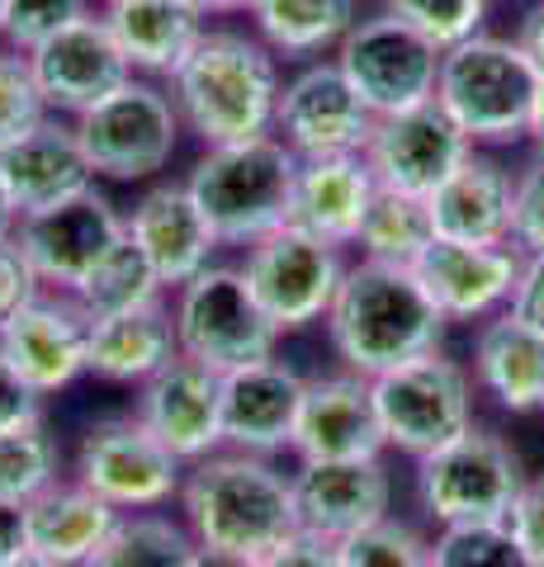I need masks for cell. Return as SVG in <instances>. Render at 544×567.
Returning <instances> with one entry per match:
<instances>
[{
	"label": "cell",
	"instance_id": "1",
	"mask_svg": "<svg viewBox=\"0 0 544 567\" xmlns=\"http://www.w3.org/2000/svg\"><path fill=\"white\" fill-rule=\"evenodd\" d=\"M445 312L421 289L417 270L356 260L327 312V341L350 374L379 379L445 346Z\"/></svg>",
	"mask_w": 544,
	"mask_h": 567
},
{
	"label": "cell",
	"instance_id": "2",
	"mask_svg": "<svg viewBox=\"0 0 544 567\" xmlns=\"http://www.w3.org/2000/svg\"><path fill=\"white\" fill-rule=\"evenodd\" d=\"M181 520L199 548L266 558L298 525L294 473H279L266 454L218 450L185 468Z\"/></svg>",
	"mask_w": 544,
	"mask_h": 567
},
{
	"label": "cell",
	"instance_id": "3",
	"mask_svg": "<svg viewBox=\"0 0 544 567\" xmlns=\"http://www.w3.org/2000/svg\"><path fill=\"white\" fill-rule=\"evenodd\" d=\"M279 91L285 81H279L275 52L237 29H208L185 66L171 76V100L181 110V123L204 147L270 137Z\"/></svg>",
	"mask_w": 544,
	"mask_h": 567
},
{
	"label": "cell",
	"instance_id": "4",
	"mask_svg": "<svg viewBox=\"0 0 544 567\" xmlns=\"http://www.w3.org/2000/svg\"><path fill=\"white\" fill-rule=\"evenodd\" d=\"M189 194L223 246H256L260 237L289 227L298 156L285 137H252L208 147L189 171Z\"/></svg>",
	"mask_w": 544,
	"mask_h": 567
},
{
	"label": "cell",
	"instance_id": "5",
	"mask_svg": "<svg viewBox=\"0 0 544 567\" xmlns=\"http://www.w3.org/2000/svg\"><path fill=\"white\" fill-rule=\"evenodd\" d=\"M540 85L544 76L516 39L473 33L469 43L441 58L435 104L460 123L473 147H506V142L531 137Z\"/></svg>",
	"mask_w": 544,
	"mask_h": 567
},
{
	"label": "cell",
	"instance_id": "6",
	"mask_svg": "<svg viewBox=\"0 0 544 567\" xmlns=\"http://www.w3.org/2000/svg\"><path fill=\"white\" fill-rule=\"evenodd\" d=\"M175 346L218 374H237L247 364L275 360L279 331L260 312L242 265H208L204 275L175 289Z\"/></svg>",
	"mask_w": 544,
	"mask_h": 567
},
{
	"label": "cell",
	"instance_id": "7",
	"mask_svg": "<svg viewBox=\"0 0 544 567\" xmlns=\"http://www.w3.org/2000/svg\"><path fill=\"white\" fill-rule=\"evenodd\" d=\"M525 487V464L487 425H469L435 454L417 458V502L435 525H493L512 516Z\"/></svg>",
	"mask_w": 544,
	"mask_h": 567
},
{
	"label": "cell",
	"instance_id": "8",
	"mask_svg": "<svg viewBox=\"0 0 544 567\" xmlns=\"http://www.w3.org/2000/svg\"><path fill=\"white\" fill-rule=\"evenodd\" d=\"M370 383L389 450L427 458L473 425V388L479 383H473V369L450 360L445 350L408 360Z\"/></svg>",
	"mask_w": 544,
	"mask_h": 567
},
{
	"label": "cell",
	"instance_id": "9",
	"mask_svg": "<svg viewBox=\"0 0 544 567\" xmlns=\"http://www.w3.org/2000/svg\"><path fill=\"white\" fill-rule=\"evenodd\" d=\"M181 128L185 123L175 100L143 76L124 81L114 95H104L95 110L76 118V137L91 171L119 185L152 181L156 171H166L175 142H181Z\"/></svg>",
	"mask_w": 544,
	"mask_h": 567
},
{
	"label": "cell",
	"instance_id": "10",
	"mask_svg": "<svg viewBox=\"0 0 544 567\" xmlns=\"http://www.w3.org/2000/svg\"><path fill=\"white\" fill-rule=\"evenodd\" d=\"M346 270V246H331L312 233H298V227H279V233L260 237L256 246H247V260H242L256 303L279 336L327 322Z\"/></svg>",
	"mask_w": 544,
	"mask_h": 567
},
{
	"label": "cell",
	"instance_id": "11",
	"mask_svg": "<svg viewBox=\"0 0 544 567\" xmlns=\"http://www.w3.org/2000/svg\"><path fill=\"white\" fill-rule=\"evenodd\" d=\"M185 468L137 416L100 421L76 445V483L114 511H162L185 487Z\"/></svg>",
	"mask_w": 544,
	"mask_h": 567
},
{
	"label": "cell",
	"instance_id": "12",
	"mask_svg": "<svg viewBox=\"0 0 544 567\" xmlns=\"http://www.w3.org/2000/svg\"><path fill=\"white\" fill-rule=\"evenodd\" d=\"M441 58H445L441 48L427 43L402 20H393L389 10L374 14V20H360L337 48V66L356 85V95L374 110V118H389L435 100Z\"/></svg>",
	"mask_w": 544,
	"mask_h": 567
},
{
	"label": "cell",
	"instance_id": "13",
	"mask_svg": "<svg viewBox=\"0 0 544 567\" xmlns=\"http://www.w3.org/2000/svg\"><path fill=\"white\" fill-rule=\"evenodd\" d=\"M124 237H129V218L95 185L72 194V199L24 213L20 227H14V241H20L24 260L52 293H76L81 279Z\"/></svg>",
	"mask_w": 544,
	"mask_h": 567
},
{
	"label": "cell",
	"instance_id": "14",
	"mask_svg": "<svg viewBox=\"0 0 544 567\" xmlns=\"http://www.w3.org/2000/svg\"><path fill=\"white\" fill-rule=\"evenodd\" d=\"M374 123H379L374 110L356 95V85L346 81V71L331 58V62H312L285 81L275 110V137H285V147L298 162L356 156L370 147Z\"/></svg>",
	"mask_w": 544,
	"mask_h": 567
},
{
	"label": "cell",
	"instance_id": "15",
	"mask_svg": "<svg viewBox=\"0 0 544 567\" xmlns=\"http://www.w3.org/2000/svg\"><path fill=\"white\" fill-rule=\"evenodd\" d=\"M469 156H473V142L435 100L379 118L370 133V147H365V162H370L379 189L417 194V199H431Z\"/></svg>",
	"mask_w": 544,
	"mask_h": 567
},
{
	"label": "cell",
	"instance_id": "16",
	"mask_svg": "<svg viewBox=\"0 0 544 567\" xmlns=\"http://www.w3.org/2000/svg\"><path fill=\"white\" fill-rule=\"evenodd\" d=\"M133 416L162 440V445L181 458V464H199V458L227 450L223 440V374L189 354L152 374L137 393Z\"/></svg>",
	"mask_w": 544,
	"mask_h": 567
},
{
	"label": "cell",
	"instance_id": "17",
	"mask_svg": "<svg viewBox=\"0 0 544 567\" xmlns=\"http://www.w3.org/2000/svg\"><path fill=\"white\" fill-rule=\"evenodd\" d=\"M29 66L48 100V114H72V118L95 110L104 95H114L124 81H133V66L124 48L114 43L104 14H85V20L66 24L62 33H52L43 48L29 52Z\"/></svg>",
	"mask_w": 544,
	"mask_h": 567
},
{
	"label": "cell",
	"instance_id": "18",
	"mask_svg": "<svg viewBox=\"0 0 544 567\" xmlns=\"http://www.w3.org/2000/svg\"><path fill=\"white\" fill-rule=\"evenodd\" d=\"M389 440L374 412V383L365 374H322L308 379L304 412L294 425L289 454L298 464H346V458H383Z\"/></svg>",
	"mask_w": 544,
	"mask_h": 567
},
{
	"label": "cell",
	"instance_id": "19",
	"mask_svg": "<svg viewBox=\"0 0 544 567\" xmlns=\"http://www.w3.org/2000/svg\"><path fill=\"white\" fill-rule=\"evenodd\" d=\"M0 354L20 369L43 398H52L85 374L91 322H85V312L76 308L72 293L43 289L0 327Z\"/></svg>",
	"mask_w": 544,
	"mask_h": 567
},
{
	"label": "cell",
	"instance_id": "20",
	"mask_svg": "<svg viewBox=\"0 0 544 567\" xmlns=\"http://www.w3.org/2000/svg\"><path fill=\"white\" fill-rule=\"evenodd\" d=\"M525 251L516 241L506 246H469V241H431L412 270L431 303L445 312V322H487V317L506 312L512 289L521 279Z\"/></svg>",
	"mask_w": 544,
	"mask_h": 567
},
{
	"label": "cell",
	"instance_id": "21",
	"mask_svg": "<svg viewBox=\"0 0 544 567\" xmlns=\"http://www.w3.org/2000/svg\"><path fill=\"white\" fill-rule=\"evenodd\" d=\"M308 379L285 360H260L223 374V440L242 454H285L304 412Z\"/></svg>",
	"mask_w": 544,
	"mask_h": 567
},
{
	"label": "cell",
	"instance_id": "22",
	"mask_svg": "<svg viewBox=\"0 0 544 567\" xmlns=\"http://www.w3.org/2000/svg\"><path fill=\"white\" fill-rule=\"evenodd\" d=\"M298 525L327 539H350L379 525L393 511V477L383 458H346V464H298L294 473Z\"/></svg>",
	"mask_w": 544,
	"mask_h": 567
},
{
	"label": "cell",
	"instance_id": "23",
	"mask_svg": "<svg viewBox=\"0 0 544 567\" xmlns=\"http://www.w3.org/2000/svg\"><path fill=\"white\" fill-rule=\"evenodd\" d=\"M129 237L147 256V265L166 289H181V284L204 275L214 265V251L223 246L214 237V227H208V218L199 213L189 185L147 189L129 213Z\"/></svg>",
	"mask_w": 544,
	"mask_h": 567
},
{
	"label": "cell",
	"instance_id": "24",
	"mask_svg": "<svg viewBox=\"0 0 544 567\" xmlns=\"http://www.w3.org/2000/svg\"><path fill=\"white\" fill-rule=\"evenodd\" d=\"M427 204L441 241L506 246L516 233V175L479 147Z\"/></svg>",
	"mask_w": 544,
	"mask_h": 567
},
{
	"label": "cell",
	"instance_id": "25",
	"mask_svg": "<svg viewBox=\"0 0 544 567\" xmlns=\"http://www.w3.org/2000/svg\"><path fill=\"white\" fill-rule=\"evenodd\" d=\"M0 175L10 185V199L20 204V218L95 185V171L81 152L76 123H58V114H48L43 123H33L29 133L10 137L0 147Z\"/></svg>",
	"mask_w": 544,
	"mask_h": 567
},
{
	"label": "cell",
	"instance_id": "26",
	"mask_svg": "<svg viewBox=\"0 0 544 567\" xmlns=\"http://www.w3.org/2000/svg\"><path fill=\"white\" fill-rule=\"evenodd\" d=\"M379 194V181L365 152L356 156H312L298 162V185H294V208L289 227L312 233L331 246H356L360 223Z\"/></svg>",
	"mask_w": 544,
	"mask_h": 567
},
{
	"label": "cell",
	"instance_id": "27",
	"mask_svg": "<svg viewBox=\"0 0 544 567\" xmlns=\"http://www.w3.org/2000/svg\"><path fill=\"white\" fill-rule=\"evenodd\" d=\"M133 76H175L208 33V10L195 0H110L100 10Z\"/></svg>",
	"mask_w": 544,
	"mask_h": 567
},
{
	"label": "cell",
	"instance_id": "28",
	"mask_svg": "<svg viewBox=\"0 0 544 567\" xmlns=\"http://www.w3.org/2000/svg\"><path fill=\"white\" fill-rule=\"evenodd\" d=\"M473 383L512 416L544 412V331L497 312L473 331Z\"/></svg>",
	"mask_w": 544,
	"mask_h": 567
},
{
	"label": "cell",
	"instance_id": "29",
	"mask_svg": "<svg viewBox=\"0 0 544 567\" xmlns=\"http://www.w3.org/2000/svg\"><path fill=\"white\" fill-rule=\"evenodd\" d=\"M124 511H114L104 496H95L91 487L72 483H52L43 496H33L24 506V529H29V548L58 567H85L104 539L114 535V525Z\"/></svg>",
	"mask_w": 544,
	"mask_h": 567
},
{
	"label": "cell",
	"instance_id": "30",
	"mask_svg": "<svg viewBox=\"0 0 544 567\" xmlns=\"http://www.w3.org/2000/svg\"><path fill=\"white\" fill-rule=\"evenodd\" d=\"M181 354L175 346V317L166 303L137 308L110 322H91V354H85V374L104 383H147L152 374Z\"/></svg>",
	"mask_w": 544,
	"mask_h": 567
},
{
	"label": "cell",
	"instance_id": "31",
	"mask_svg": "<svg viewBox=\"0 0 544 567\" xmlns=\"http://www.w3.org/2000/svg\"><path fill=\"white\" fill-rule=\"evenodd\" d=\"M252 20L260 43L285 58H312L360 24V0H256Z\"/></svg>",
	"mask_w": 544,
	"mask_h": 567
},
{
	"label": "cell",
	"instance_id": "32",
	"mask_svg": "<svg viewBox=\"0 0 544 567\" xmlns=\"http://www.w3.org/2000/svg\"><path fill=\"white\" fill-rule=\"evenodd\" d=\"M435 241V223H431V204L417 194H398V189H379L370 213L360 223V260H379V265H412L431 251Z\"/></svg>",
	"mask_w": 544,
	"mask_h": 567
},
{
	"label": "cell",
	"instance_id": "33",
	"mask_svg": "<svg viewBox=\"0 0 544 567\" xmlns=\"http://www.w3.org/2000/svg\"><path fill=\"white\" fill-rule=\"evenodd\" d=\"M162 293H166V284L156 279V270L147 265V256L133 246V237H124L91 275L81 279V289L72 298H76V308L85 312V322H110V317H124V312L162 303Z\"/></svg>",
	"mask_w": 544,
	"mask_h": 567
},
{
	"label": "cell",
	"instance_id": "34",
	"mask_svg": "<svg viewBox=\"0 0 544 567\" xmlns=\"http://www.w3.org/2000/svg\"><path fill=\"white\" fill-rule=\"evenodd\" d=\"M195 548L199 544L185 520L166 516V511H129L85 567H189Z\"/></svg>",
	"mask_w": 544,
	"mask_h": 567
},
{
	"label": "cell",
	"instance_id": "35",
	"mask_svg": "<svg viewBox=\"0 0 544 567\" xmlns=\"http://www.w3.org/2000/svg\"><path fill=\"white\" fill-rule=\"evenodd\" d=\"M58 483V440L48 425H24V431H0V496L29 506Z\"/></svg>",
	"mask_w": 544,
	"mask_h": 567
},
{
	"label": "cell",
	"instance_id": "36",
	"mask_svg": "<svg viewBox=\"0 0 544 567\" xmlns=\"http://www.w3.org/2000/svg\"><path fill=\"white\" fill-rule=\"evenodd\" d=\"M431 567H535L516 544L512 525H445L431 539Z\"/></svg>",
	"mask_w": 544,
	"mask_h": 567
},
{
	"label": "cell",
	"instance_id": "37",
	"mask_svg": "<svg viewBox=\"0 0 544 567\" xmlns=\"http://www.w3.org/2000/svg\"><path fill=\"white\" fill-rule=\"evenodd\" d=\"M487 6L493 0H383V10L402 20L408 29H417L427 43H435L441 52L469 43L473 33H483Z\"/></svg>",
	"mask_w": 544,
	"mask_h": 567
},
{
	"label": "cell",
	"instance_id": "38",
	"mask_svg": "<svg viewBox=\"0 0 544 567\" xmlns=\"http://www.w3.org/2000/svg\"><path fill=\"white\" fill-rule=\"evenodd\" d=\"M337 554H341V567H431V544L393 516L341 539Z\"/></svg>",
	"mask_w": 544,
	"mask_h": 567
},
{
	"label": "cell",
	"instance_id": "39",
	"mask_svg": "<svg viewBox=\"0 0 544 567\" xmlns=\"http://www.w3.org/2000/svg\"><path fill=\"white\" fill-rule=\"evenodd\" d=\"M91 0H6V24H0V39L14 52H33L43 48L52 33H62L66 24L85 20Z\"/></svg>",
	"mask_w": 544,
	"mask_h": 567
},
{
	"label": "cell",
	"instance_id": "40",
	"mask_svg": "<svg viewBox=\"0 0 544 567\" xmlns=\"http://www.w3.org/2000/svg\"><path fill=\"white\" fill-rule=\"evenodd\" d=\"M43 118H48V100L39 91V81H33L29 52L0 48V147Z\"/></svg>",
	"mask_w": 544,
	"mask_h": 567
},
{
	"label": "cell",
	"instance_id": "41",
	"mask_svg": "<svg viewBox=\"0 0 544 567\" xmlns=\"http://www.w3.org/2000/svg\"><path fill=\"white\" fill-rule=\"evenodd\" d=\"M512 241L525 256L544 251V156L516 171V233Z\"/></svg>",
	"mask_w": 544,
	"mask_h": 567
},
{
	"label": "cell",
	"instance_id": "42",
	"mask_svg": "<svg viewBox=\"0 0 544 567\" xmlns=\"http://www.w3.org/2000/svg\"><path fill=\"white\" fill-rule=\"evenodd\" d=\"M43 425V393L0 354V431Z\"/></svg>",
	"mask_w": 544,
	"mask_h": 567
},
{
	"label": "cell",
	"instance_id": "43",
	"mask_svg": "<svg viewBox=\"0 0 544 567\" xmlns=\"http://www.w3.org/2000/svg\"><path fill=\"white\" fill-rule=\"evenodd\" d=\"M39 293H43V284H39V275H33V265L24 260L20 241L14 237L0 241V327H6L10 317Z\"/></svg>",
	"mask_w": 544,
	"mask_h": 567
},
{
	"label": "cell",
	"instance_id": "44",
	"mask_svg": "<svg viewBox=\"0 0 544 567\" xmlns=\"http://www.w3.org/2000/svg\"><path fill=\"white\" fill-rule=\"evenodd\" d=\"M506 525H512L516 544L525 548V558H531L535 567H544V473L525 477V487L512 502V516H506Z\"/></svg>",
	"mask_w": 544,
	"mask_h": 567
},
{
	"label": "cell",
	"instance_id": "45",
	"mask_svg": "<svg viewBox=\"0 0 544 567\" xmlns=\"http://www.w3.org/2000/svg\"><path fill=\"white\" fill-rule=\"evenodd\" d=\"M266 567H341V554H337V539L312 535V529H294L285 544L266 554Z\"/></svg>",
	"mask_w": 544,
	"mask_h": 567
},
{
	"label": "cell",
	"instance_id": "46",
	"mask_svg": "<svg viewBox=\"0 0 544 567\" xmlns=\"http://www.w3.org/2000/svg\"><path fill=\"white\" fill-rule=\"evenodd\" d=\"M506 312H516L525 327L544 331V251L521 260V279L512 289V303H506Z\"/></svg>",
	"mask_w": 544,
	"mask_h": 567
},
{
	"label": "cell",
	"instance_id": "47",
	"mask_svg": "<svg viewBox=\"0 0 544 567\" xmlns=\"http://www.w3.org/2000/svg\"><path fill=\"white\" fill-rule=\"evenodd\" d=\"M29 548V529H24V506L20 502H6L0 496V567L10 558H20Z\"/></svg>",
	"mask_w": 544,
	"mask_h": 567
},
{
	"label": "cell",
	"instance_id": "48",
	"mask_svg": "<svg viewBox=\"0 0 544 567\" xmlns=\"http://www.w3.org/2000/svg\"><path fill=\"white\" fill-rule=\"evenodd\" d=\"M516 43H521L525 58L535 62L540 76H544V0H535V6L521 14V24H516Z\"/></svg>",
	"mask_w": 544,
	"mask_h": 567
},
{
	"label": "cell",
	"instance_id": "49",
	"mask_svg": "<svg viewBox=\"0 0 544 567\" xmlns=\"http://www.w3.org/2000/svg\"><path fill=\"white\" fill-rule=\"evenodd\" d=\"M189 567H266V558H247V554H227V548H195Z\"/></svg>",
	"mask_w": 544,
	"mask_h": 567
},
{
	"label": "cell",
	"instance_id": "50",
	"mask_svg": "<svg viewBox=\"0 0 544 567\" xmlns=\"http://www.w3.org/2000/svg\"><path fill=\"white\" fill-rule=\"evenodd\" d=\"M14 227H20V204L10 199V185H6V175H0V241H10Z\"/></svg>",
	"mask_w": 544,
	"mask_h": 567
},
{
	"label": "cell",
	"instance_id": "51",
	"mask_svg": "<svg viewBox=\"0 0 544 567\" xmlns=\"http://www.w3.org/2000/svg\"><path fill=\"white\" fill-rule=\"evenodd\" d=\"M195 6H204L208 14H233V10H252L256 0H195Z\"/></svg>",
	"mask_w": 544,
	"mask_h": 567
},
{
	"label": "cell",
	"instance_id": "52",
	"mask_svg": "<svg viewBox=\"0 0 544 567\" xmlns=\"http://www.w3.org/2000/svg\"><path fill=\"white\" fill-rule=\"evenodd\" d=\"M531 142H535V152L544 156V85H540V100H535V118H531Z\"/></svg>",
	"mask_w": 544,
	"mask_h": 567
},
{
	"label": "cell",
	"instance_id": "53",
	"mask_svg": "<svg viewBox=\"0 0 544 567\" xmlns=\"http://www.w3.org/2000/svg\"><path fill=\"white\" fill-rule=\"evenodd\" d=\"M6 567H58V563H48V558L33 554V548H24V554H20V558H10Z\"/></svg>",
	"mask_w": 544,
	"mask_h": 567
},
{
	"label": "cell",
	"instance_id": "54",
	"mask_svg": "<svg viewBox=\"0 0 544 567\" xmlns=\"http://www.w3.org/2000/svg\"><path fill=\"white\" fill-rule=\"evenodd\" d=\"M0 24H6V0H0Z\"/></svg>",
	"mask_w": 544,
	"mask_h": 567
},
{
	"label": "cell",
	"instance_id": "55",
	"mask_svg": "<svg viewBox=\"0 0 544 567\" xmlns=\"http://www.w3.org/2000/svg\"><path fill=\"white\" fill-rule=\"evenodd\" d=\"M104 6H110V0H104Z\"/></svg>",
	"mask_w": 544,
	"mask_h": 567
}]
</instances>
